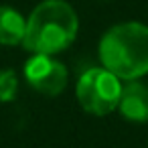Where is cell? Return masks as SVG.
I'll list each match as a JSON object with an SVG mask.
<instances>
[{"label": "cell", "mask_w": 148, "mask_h": 148, "mask_svg": "<svg viewBox=\"0 0 148 148\" xmlns=\"http://www.w3.org/2000/svg\"><path fill=\"white\" fill-rule=\"evenodd\" d=\"M77 29L79 21L71 4L63 0H45L27 21L23 45L35 55H55L75 41Z\"/></svg>", "instance_id": "6da1fadb"}, {"label": "cell", "mask_w": 148, "mask_h": 148, "mask_svg": "<svg viewBox=\"0 0 148 148\" xmlns=\"http://www.w3.org/2000/svg\"><path fill=\"white\" fill-rule=\"evenodd\" d=\"M18 93V75L12 69L0 71V101L8 103Z\"/></svg>", "instance_id": "52a82bcc"}, {"label": "cell", "mask_w": 148, "mask_h": 148, "mask_svg": "<svg viewBox=\"0 0 148 148\" xmlns=\"http://www.w3.org/2000/svg\"><path fill=\"white\" fill-rule=\"evenodd\" d=\"M27 21L23 14L10 6H0V45L14 47L25 39Z\"/></svg>", "instance_id": "8992f818"}, {"label": "cell", "mask_w": 148, "mask_h": 148, "mask_svg": "<svg viewBox=\"0 0 148 148\" xmlns=\"http://www.w3.org/2000/svg\"><path fill=\"white\" fill-rule=\"evenodd\" d=\"M99 59L118 79H140L148 73V27L142 23L112 27L99 41Z\"/></svg>", "instance_id": "7a4b0ae2"}, {"label": "cell", "mask_w": 148, "mask_h": 148, "mask_svg": "<svg viewBox=\"0 0 148 148\" xmlns=\"http://www.w3.org/2000/svg\"><path fill=\"white\" fill-rule=\"evenodd\" d=\"M25 79L43 95H59L67 85V67L51 55H33L25 63Z\"/></svg>", "instance_id": "277c9868"}, {"label": "cell", "mask_w": 148, "mask_h": 148, "mask_svg": "<svg viewBox=\"0 0 148 148\" xmlns=\"http://www.w3.org/2000/svg\"><path fill=\"white\" fill-rule=\"evenodd\" d=\"M118 110L128 122L134 124L148 122V85L138 79H132L126 85H122Z\"/></svg>", "instance_id": "5b68a950"}, {"label": "cell", "mask_w": 148, "mask_h": 148, "mask_svg": "<svg viewBox=\"0 0 148 148\" xmlns=\"http://www.w3.org/2000/svg\"><path fill=\"white\" fill-rule=\"evenodd\" d=\"M120 91H122L120 79L106 67L87 69L85 73H81L75 87L79 106L93 116H108L114 110H118Z\"/></svg>", "instance_id": "3957f363"}]
</instances>
